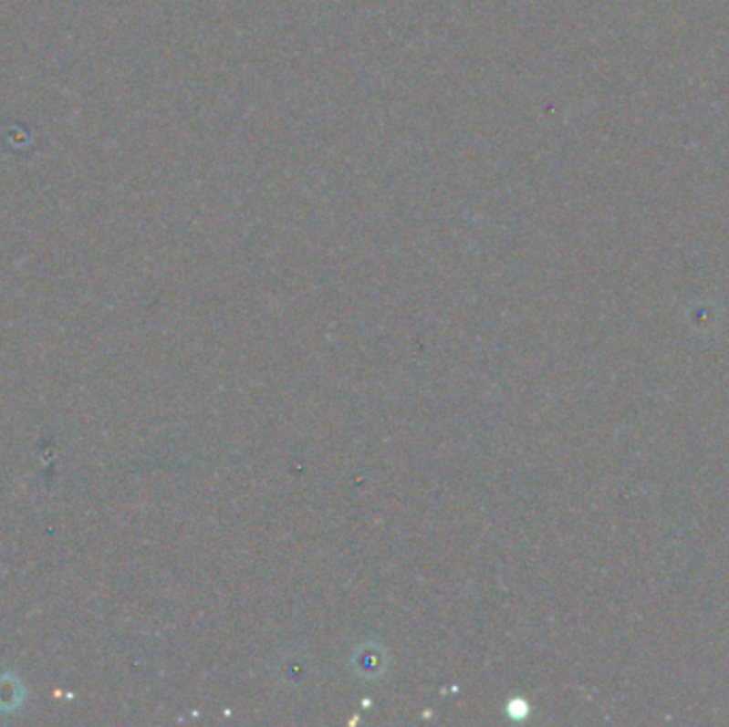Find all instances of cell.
<instances>
[{
	"label": "cell",
	"instance_id": "6da1fadb",
	"mask_svg": "<svg viewBox=\"0 0 729 727\" xmlns=\"http://www.w3.org/2000/svg\"><path fill=\"white\" fill-rule=\"evenodd\" d=\"M20 698H22V691L17 689V680H14V679L0 680V706L14 708L20 704Z\"/></svg>",
	"mask_w": 729,
	"mask_h": 727
}]
</instances>
